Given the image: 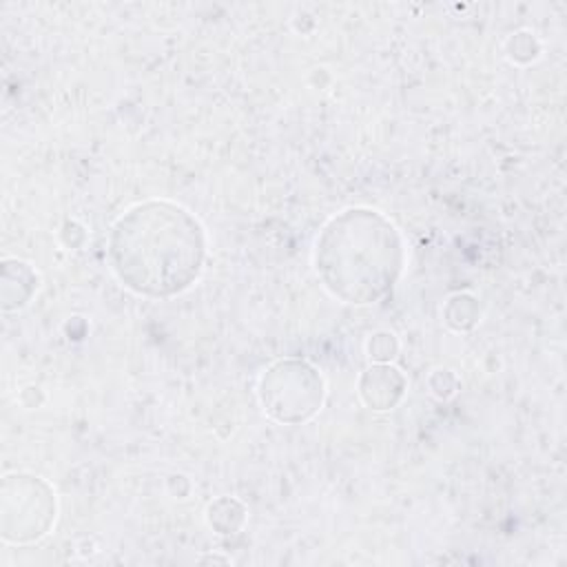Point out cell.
I'll return each instance as SVG.
<instances>
[{
  "label": "cell",
  "instance_id": "obj_1",
  "mask_svg": "<svg viewBox=\"0 0 567 567\" xmlns=\"http://www.w3.org/2000/svg\"><path fill=\"white\" fill-rule=\"evenodd\" d=\"M109 257L120 281L144 297H173L202 272L206 239L179 204L142 202L113 226Z\"/></svg>",
  "mask_w": 567,
  "mask_h": 567
},
{
  "label": "cell",
  "instance_id": "obj_2",
  "mask_svg": "<svg viewBox=\"0 0 567 567\" xmlns=\"http://www.w3.org/2000/svg\"><path fill=\"white\" fill-rule=\"evenodd\" d=\"M405 261L396 226L377 210L348 208L317 237L315 266L323 286L346 303H374L392 290Z\"/></svg>",
  "mask_w": 567,
  "mask_h": 567
},
{
  "label": "cell",
  "instance_id": "obj_3",
  "mask_svg": "<svg viewBox=\"0 0 567 567\" xmlns=\"http://www.w3.org/2000/svg\"><path fill=\"white\" fill-rule=\"evenodd\" d=\"M259 399L272 419L301 423L321 408L323 381L319 372L303 361H279L261 377Z\"/></svg>",
  "mask_w": 567,
  "mask_h": 567
},
{
  "label": "cell",
  "instance_id": "obj_4",
  "mask_svg": "<svg viewBox=\"0 0 567 567\" xmlns=\"http://www.w3.org/2000/svg\"><path fill=\"white\" fill-rule=\"evenodd\" d=\"M55 520V494L38 476L16 474L2 483V538L31 543L42 538Z\"/></svg>",
  "mask_w": 567,
  "mask_h": 567
},
{
  "label": "cell",
  "instance_id": "obj_5",
  "mask_svg": "<svg viewBox=\"0 0 567 567\" xmlns=\"http://www.w3.org/2000/svg\"><path fill=\"white\" fill-rule=\"evenodd\" d=\"M403 390H405L403 374L388 363H377L368 368L359 381L361 399L372 410H390L403 396Z\"/></svg>",
  "mask_w": 567,
  "mask_h": 567
},
{
  "label": "cell",
  "instance_id": "obj_6",
  "mask_svg": "<svg viewBox=\"0 0 567 567\" xmlns=\"http://www.w3.org/2000/svg\"><path fill=\"white\" fill-rule=\"evenodd\" d=\"M461 319V330L465 328H472L478 319V306H476V299L470 297V295H454L450 297L447 301V308H445V321L456 328V321Z\"/></svg>",
  "mask_w": 567,
  "mask_h": 567
},
{
  "label": "cell",
  "instance_id": "obj_7",
  "mask_svg": "<svg viewBox=\"0 0 567 567\" xmlns=\"http://www.w3.org/2000/svg\"><path fill=\"white\" fill-rule=\"evenodd\" d=\"M368 352H370V359L379 361V363H385L394 357L396 352V339L392 332H377L372 334V339L368 341Z\"/></svg>",
  "mask_w": 567,
  "mask_h": 567
}]
</instances>
